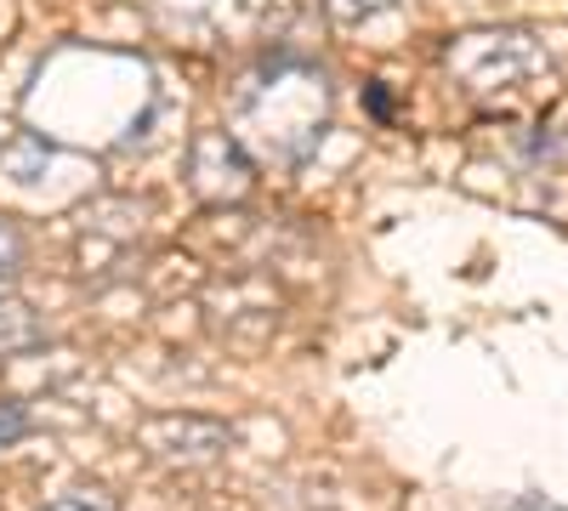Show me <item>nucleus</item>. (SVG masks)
Returning <instances> with one entry per match:
<instances>
[{"label": "nucleus", "mask_w": 568, "mask_h": 511, "mask_svg": "<svg viewBox=\"0 0 568 511\" xmlns=\"http://www.w3.org/2000/svg\"><path fill=\"white\" fill-rule=\"evenodd\" d=\"M233 120H240V131L267 160L296 165L329 131V80H324V69H313L302 58H278L256 80H245L240 103H233Z\"/></svg>", "instance_id": "obj_1"}, {"label": "nucleus", "mask_w": 568, "mask_h": 511, "mask_svg": "<svg viewBox=\"0 0 568 511\" xmlns=\"http://www.w3.org/2000/svg\"><path fill=\"white\" fill-rule=\"evenodd\" d=\"M444 63L478 103H511L551 74V52L529 29H466L444 45Z\"/></svg>", "instance_id": "obj_2"}, {"label": "nucleus", "mask_w": 568, "mask_h": 511, "mask_svg": "<svg viewBox=\"0 0 568 511\" xmlns=\"http://www.w3.org/2000/svg\"><path fill=\"white\" fill-rule=\"evenodd\" d=\"M187 188L205 205H240L256 188V165H251L240 136L222 125L194 131V143H187Z\"/></svg>", "instance_id": "obj_3"}, {"label": "nucleus", "mask_w": 568, "mask_h": 511, "mask_svg": "<svg viewBox=\"0 0 568 511\" xmlns=\"http://www.w3.org/2000/svg\"><path fill=\"white\" fill-rule=\"evenodd\" d=\"M136 443L165 467H211L233 449V427L211 415H149L136 421Z\"/></svg>", "instance_id": "obj_4"}, {"label": "nucleus", "mask_w": 568, "mask_h": 511, "mask_svg": "<svg viewBox=\"0 0 568 511\" xmlns=\"http://www.w3.org/2000/svg\"><path fill=\"white\" fill-rule=\"evenodd\" d=\"M45 330H40V318L23 307V302H12V296H0V358H12V352H29L34 341H40Z\"/></svg>", "instance_id": "obj_5"}, {"label": "nucleus", "mask_w": 568, "mask_h": 511, "mask_svg": "<svg viewBox=\"0 0 568 511\" xmlns=\"http://www.w3.org/2000/svg\"><path fill=\"white\" fill-rule=\"evenodd\" d=\"M29 267V234H23V222L0 211V285H18Z\"/></svg>", "instance_id": "obj_6"}, {"label": "nucleus", "mask_w": 568, "mask_h": 511, "mask_svg": "<svg viewBox=\"0 0 568 511\" xmlns=\"http://www.w3.org/2000/svg\"><path fill=\"white\" fill-rule=\"evenodd\" d=\"M40 511H120V500H114L109 489L91 483V489H63V494H52Z\"/></svg>", "instance_id": "obj_7"}, {"label": "nucleus", "mask_w": 568, "mask_h": 511, "mask_svg": "<svg viewBox=\"0 0 568 511\" xmlns=\"http://www.w3.org/2000/svg\"><path fill=\"white\" fill-rule=\"evenodd\" d=\"M393 7H398V0H324V12L336 23H369V18H382Z\"/></svg>", "instance_id": "obj_8"}, {"label": "nucleus", "mask_w": 568, "mask_h": 511, "mask_svg": "<svg viewBox=\"0 0 568 511\" xmlns=\"http://www.w3.org/2000/svg\"><path fill=\"white\" fill-rule=\"evenodd\" d=\"M29 438V409L18 398H0V449H12Z\"/></svg>", "instance_id": "obj_9"}]
</instances>
